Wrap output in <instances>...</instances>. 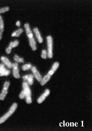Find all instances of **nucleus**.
<instances>
[{
    "instance_id": "obj_1",
    "label": "nucleus",
    "mask_w": 92,
    "mask_h": 131,
    "mask_svg": "<svg viewBox=\"0 0 92 131\" xmlns=\"http://www.w3.org/2000/svg\"><path fill=\"white\" fill-rule=\"evenodd\" d=\"M24 26L27 36L29 39L30 46L33 51H35L36 50V42L33 37V34L31 30L29 25L28 23H26Z\"/></svg>"
},
{
    "instance_id": "obj_2",
    "label": "nucleus",
    "mask_w": 92,
    "mask_h": 131,
    "mask_svg": "<svg viewBox=\"0 0 92 131\" xmlns=\"http://www.w3.org/2000/svg\"><path fill=\"white\" fill-rule=\"evenodd\" d=\"M23 91L25 94L26 102L27 104H31L32 102L31 91L30 88L26 82H23L22 84Z\"/></svg>"
},
{
    "instance_id": "obj_3",
    "label": "nucleus",
    "mask_w": 92,
    "mask_h": 131,
    "mask_svg": "<svg viewBox=\"0 0 92 131\" xmlns=\"http://www.w3.org/2000/svg\"><path fill=\"white\" fill-rule=\"evenodd\" d=\"M17 106V104L16 103H14L10 107L8 112L0 118V124L4 123L5 121L7 120L8 118H9L13 115V113L15 112Z\"/></svg>"
},
{
    "instance_id": "obj_4",
    "label": "nucleus",
    "mask_w": 92,
    "mask_h": 131,
    "mask_svg": "<svg viewBox=\"0 0 92 131\" xmlns=\"http://www.w3.org/2000/svg\"><path fill=\"white\" fill-rule=\"evenodd\" d=\"M47 45H48V56L49 58H51L53 56V40L51 36H48L47 37Z\"/></svg>"
},
{
    "instance_id": "obj_5",
    "label": "nucleus",
    "mask_w": 92,
    "mask_h": 131,
    "mask_svg": "<svg viewBox=\"0 0 92 131\" xmlns=\"http://www.w3.org/2000/svg\"><path fill=\"white\" fill-rule=\"evenodd\" d=\"M10 86V83L6 81L4 85L3 90L0 95V100L3 101L5 99L7 93V90Z\"/></svg>"
},
{
    "instance_id": "obj_6",
    "label": "nucleus",
    "mask_w": 92,
    "mask_h": 131,
    "mask_svg": "<svg viewBox=\"0 0 92 131\" xmlns=\"http://www.w3.org/2000/svg\"><path fill=\"white\" fill-rule=\"evenodd\" d=\"M13 74L14 77L16 79L20 78V76L19 73V70L18 69V64L15 63L13 64Z\"/></svg>"
},
{
    "instance_id": "obj_7",
    "label": "nucleus",
    "mask_w": 92,
    "mask_h": 131,
    "mask_svg": "<svg viewBox=\"0 0 92 131\" xmlns=\"http://www.w3.org/2000/svg\"><path fill=\"white\" fill-rule=\"evenodd\" d=\"M50 90L48 89H46L43 93V94H42L41 96L39 97V98L38 99V100H37L38 103H39V104L42 103L43 101L45 100V99L47 97L49 96V95L50 94Z\"/></svg>"
},
{
    "instance_id": "obj_8",
    "label": "nucleus",
    "mask_w": 92,
    "mask_h": 131,
    "mask_svg": "<svg viewBox=\"0 0 92 131\" xmlns=\"http://www.w3.org/2000/svg\"><path fill=\"white\" fill-rule=\"evenodd\" d=\"M31 68H32L31 70H32V72L37 80L39 81H41L42 80V76L39 72L37 70L36 68L33 66Z\"/></svg>"
},
{
    "instance_id": "obj_9",
    "label": "nucleus",
    "mask_w": 92,
    "mask_h": 131,
    "mask_svg": "<svg viewBox=\"0 0 92 131\" xmlns=\"http://www.w3.org/2000/svg\"><path fill=\"white\" fill-rule=\"evenodd\" d=\"M10 73V71L7 70L4 65L0 64V76H7Z\"/></svg>"
},
{
    "instance_id": "obj_10",
    "label": "nucleus",
    "mask_w": 92,
    "mask_h": 131,
    "mask_svg": "<svg viewBox=\"0 0 92 131\" xmlns=\"http://www.w3.org/2000/svg\"><path fill=\"white\" fill-rule=\"evenodd\" d=\"M24 81H27L28 85L32 86L33 83V76L32 74H29L23 76L22 77Z\"/></svg>"
},
{
    "instance_id": "obj_11",
    "label": "nucleus",
    "mask_w": 92,
    "mask_h": 131,
    "mask_svg": "<svg viewBox=\"0 0 92 131\" xmlns=\"http://www.w3.org/2000/svg\"><path fill=\"white\" fill-rule=\"evenodd\" d=\"M59 66V64L58 62H55L52 65L51 70L49 71L48 73L51 76H52L55 72L57 70Z\"/></svg>"
},
{
    "instance_id": "obj_12",
    "label": "nucleus",
    "mask_w": 92,
    "mask_h": 131,
    "mask_svg": "<svg viewBox=\"0 0 92 131\" xmlns=\"http://www.w3.org/2000/svg\"><path fill=\"white\" fill-rule=\"evenodd\" d=\"M0 59L4 64L7 66V67L10 68L13 67V64H11L7 58L2 56L1 58Z\"/></svg>"
},
{
    "instance_id": "obj_13",
    "label": "nucleus",
    "mask_w": 92,
    "mask_h": 131,
    "mask_svg": "<svg viewBox=\"0 0 92 131\" xmlns=\"http://www.w3.org/2000/svg\"><path fill=\"white\" fill-rule=\"evenodd\" d=\"M33 30H34V32L35 34L36 38L38 39L39 43H41V44L42 43V42H43V39H42V38L41 36V33H40V32H39V30H38V28H35L33 29Z\"/></svg>"
},
{
    "instance_id": "obj_14",
    "label": "nucleus",
    "mask_w": 92,
    "mask_h": 131,
    "mask_svg": "<svg viewBox=\"0 0 92 131\" xmlns=\"http://www.w3.org/2000/svg\"><path fill=\"white\" fill-rule=\"evenodd\" d=\"M50 75H49L48 73L46 75L44 76V77L42 79L41 81V84L42 86H44L49 80L51 78Z\"/></svg>"
},
{
    "instance_id": "obj_15",
    "label": "nucleus",
    "mask_w": 92,
    "mask_h": 131,
    "mask_svg": "<svg viewBox=\"0 0 92 131\" xmlns=\"http://www.w3.org/2000/svg\"><path fill=\"white\" fill-rule=\"evenodd\" d=\"M4 29V24L3 21L1 16L0 15V40L2 39Z\"/></svg>"
},
{
    "instance_id": "obj_16",
    "label": "nucleus",
    "mask_w": 92,
    "mask_h": 131,
    "mask_svg": "<svg viewBox=\"0 0 92 131\" xmlns=\"http://www.w3.org/2000/svg\"><path fill=\"white\" fill-rule=\"evenodd\" d=\"M23 32V30L22 29H19L18 30L14 32L11 35V36L13 37H19L22 33Z\"/></svg>"
},
{
    "instance_id": "obj_17",
    "label": "nucleus",
    "mask_w": 92,
    "mask_h": 131,
    "mask_svg": "<svg viewBox=\"0 0 92 131\" xmlns=\"http://www.w3.org/2000/svg\"><path fill=\"white\" fill-rule=\"evenodd\" d=\"M13 42H11L9 46L7 48V49L6 50V53L7 54H9L11 52V50H12V48H13Z\"/></svg>"
},
{
    "instance_id": "obj_18",
    "label": "nucleus",
    "mask_w": 92,
    "mask_h": 131,
    "mask_svg": "<svg viewBox=\"0 0 92 131\" xmlns=\"http://www.w3.org/2000/svg\"><path fill=\"white\" fill-rule=\"evenodd\" d=\"M32 65L30 64H26L23 66L22 67V69L23 71H26L29 70L32 68Z\"/></svg>"
},
{
    "instance_id": "obj_19",
    "label": "nucleus",
    "mask_w": 92,
    "mask_h": 131,
    "mask_svg": "<svg viewBox=\"0 0 92 131\" xmlns=\"http://www.w3.org/2000/svg\"><path fill=\"white\" fill-rule=\"evenodd\" d=\"M9 7H5L0 8V14L4 13L7 12L9 10Z\"/></svg>"
},
{
    "instance_id": "obj_20",
    "label": "nucleus",
    "mask_w": 92,
    "mask_h": 131,
    "mask_svg": "<svg viewBox=\"0 0 92 131\" xmlns=\"http://www.w3.org/2000/svg\"><path fill=\"white\" fill-rule=\"evenodd\" d=\"M14 60L17 62H23L24 60L23 58H20L19 56L17 55H15L14 57Z\"/></svg>"
},
{
    "instance_id": "obj_21",
    "label": "nucleus",
    "mask_w": 92,
    "mask_h": 131,
    "mask_svg": "<svg viewBox=\"0 0 92 131\" xmlns=\"http://www.w3.org/2000/svg\"><path fill=\"white\" fill-rule=\"evenodd\" d=\"M41 57L42 59H46L47 58V52L45 50H43L42 51Z\"/></svg>"
},
{
    "instance_id": "obj_22",
    "label": "nucleus",
    "mask_w": 92,
    "mask_h": 131,
    "mask_svg": "<svg viewBox=\"0 0 92 131\" xmlns=\"http://www.w3.org/2000/svg\"><path fill=\"white\" fill-rule=\"evenodd\" d=\"M24 97H25V94L24 91L22 90L20 94L19 98L21 99H23Z\"/></svg>"
},
{
    "instance_id": "obj_23",
    "label": "nucleus",
    "mask_w": 92,
    "mask_h": 131,
    "mask_svg": "<svg viewBox=\"0 0 92 131\" xmlns=\"http://www.w3.org/2000/svg\"><path fill=\"white\" fill-rule=\"evenodd\" d=\"M19 44V42L17 40H16L14 42H13V48H15L18 46Z\"/></svg>"
},
{
    "instance_id": "obj_24",
    "label": "nucleus",
    "mask_w": 92,
    "mask_h": 131,
    "mask_svg": "<svg viewBox=\"0 0 92 131\" xmlns=\"http://www.w3.org/2000/svg\"><path fill=\"white\" fill-rule=\"evenodd\" d=\"M16 25L18 27L20 26V22L19 21H17L16 23Z\"/></svg>"
}]
</instances>
